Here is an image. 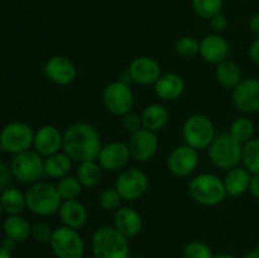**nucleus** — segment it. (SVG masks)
I'll use <instances>...</instances> for the list:
<instances>
[{
  "instance_id": "f257e3e1",
  "label": "nucleus",
  "mask_w": 259,
  "mask_h": 258,
  "mask_svg": "<svg viewBox=\"0 0 259 258\" xmlns=\"http://www.w3.org/2000/svg\"><path fill=\"white\" fill-rule=\"evenodd\" d=\"M103 143L98 129L89 123L71 124L63 132L62 151L72 161L82 162L98 159Z\"/></svg>"
},
{
  "instance_id": "f03ea898",
  "label": "nucleus",
  "mask_w": 259,
  "mask_h": 258,
  "mask_svg": "<svg viewBox=\"0 0 259 258\" xmlns=\"http://www.w3.org/2000/svg\"><path fill=\"white\" fill-rule=\"evenodd\" d=\"M91 250L94 258H129L131 245L114 225H103L91 237Z\"/></svg>"
},
{
  "instance_id": "7ed1b4c3",
  "label": "nucleus",
  "mask_w": 259,
  "mask_h": 258,
  "mask_svg": "<svg viewBox=\"0 0 259 258\" xmlns=\"http://www.w3.org/2000/svg\"><path fill=\"white\" fill-rule=\"evenodd\" d=\"M27 209L38 217H50L58 212L62 199L56 185L45 181H37L25 191Z\"/></svg>"
},
{
  "instance_id": "20e7f679",
  "label": "nucleus",
  "mask_w": 259,
  "mask_h": 258,
  "mask_svg": "<svg viewBox=\"0 0 259 258\" xmlns=\"http://www.w3.org/2000/svg\"><path fill=\"white\" fill-rule=\"evenodd\" d=\"M189 194L197 204L204 206H217L228 196L222 177L209 172L192 177L189 182Z\"/></svg>"
},
{
  "instance_id": "39448f33",
  "label": "nucleus",
  "mask_w": 259,
  "mask_h": 258,
  "mask_svg": "<svg viewBox=\"0 0 259 258\" xmlns=\"http://www.w3.org/2000/svg\"><path fill=\"white\" fill-rule=\"evenodd\" d=\"M243 144L229 133L219 134L207 148L210 162L220 169H232L242 162Z\"/></svg>"
},
{
  "instance_id": "423d86ee",
  "label": "nucleus",
  "mask_w": 259,
  "mask_h": 258,
  "mask_svg": "<svg viewBox=\"0 0 259 258\" xmlns=\"http://www.w3.org/2000/svg\"><path fill=\"white\" fill-rule=\"evenodd\" d=\"M215 137L217 131L214 123L204 114H192L185 120L182 126V138L185 144L197 151L209 148Z\"/></svg>"
},
{
  "instance_id": "0eeeda50",
  "label": "nucleus",
  "mask_w": 259,
  "mask_h": 258,
  "mask_svg": "<svg viewBox=\"0 0 259 258\" xmlns=\"http://www.w3.org/2000/svg\"><path fill=\"white\" fill-rule=\"evenodd\" d=\"M10 172L17 181L22 184H34L45 176V157L34 149L13 154Z\"/></svg>"
},
{
  "instance_id": "6e6552de",
  "label": "nucleus",
  "mask_w": 259,
  "mask_h": 258,
  "mask_svg": "<svg viewBox=\"0 0 259 258\" xmlns=\"http://www.w3.org/2000/svg\"><path fill=\"white\" fill-rule=\"evenodd\" d=\"M50 247L56 258H82L85 255V240L78 230L61 225L53 229Z\"/></svg>"
},
{
  "instance_id": "1a4fd4ad",
  "label": "nucleus",
  "mask_w": 259,
  "mask_h": 258,
  "mask_svg": "<svg viewBox=\"0 0 259 258\" xmlns=\"http://www.w3.org/2000/svg\"><path fill=\"white\" fill-rule=\"evenodd\" d=\"M34 142V131L24 121H12L0 132V147L12 154L30 149Z\"/></svg>"
},
{
  "instance_id": "9d476101",
  "label": "nucleus",
  "mask_w": 259,
  "mask_h": 258,
  "mask_svg": "<svg viewBox=\"0 0 259 258\" xmlns=\"http://www.w3.org/2000/svg\"><path fill=\"white\" fill-rule=\"evenodd\" d=\"M103 103L106 110L115 116H123L132 111L134 94L125 81H113L104 88Z\"/></svg>"
},
{
  "instance_id": "9b49d317",
  "label": "nucleus",
  "mask_w": 259,
  "mask_h": 258,
  "mask_svg": "<svg viewBox=\"0 0 259 258\" xmlns=\"http://www.w3.org/2000/svg\"><path fill=\"white\" fill-rule=\"evenodd\" d=\"M149 186L148 176L141 168H126L118 175L115 181L116 191L123 200L134 201L143 196Z\"/></svg>"
},
{
  "instance_id": "f8f14e48",
  "label": "nucleus",
  "mask_w": 259,
  "mask_h": 258,
  "mask_svg": "<svg viewBox=\"0 0 259 258\" xmlns=\"http://www.w3.org/2000/svg\"><path fill=\"white\" fill-rule=\"evenodd\" d=\"M200 162L199 151L187 144L177 146L167 158V168L177 177H186L194 174Z\"/></svg>"
},
{
  "instance_id": "ddd939ff",
  "label": "nucleus",
  "mask_w": 259,
  "mask_h": 258,
  "mask_svg": "<svg viewBox=\"0 0 259 258\" xmlns=\"http://www.w3.org/2000/svg\"><path fill=\"white\" fill-rule=\"evenodd\" d=\"M132 159L137 162H148L156 156L158 151L159 141L154 132L146 128H141L136 133L131 134L128 143Z\"/></svg>"
},
{
  "instance_id": "4468645a",
  "label": "nucleus",
  "mask_w": 259,
  "mask_h": 258,
  "mask_svg": "<svg viewBox=\"0 0 259 258\" xmlns=\"http://www.w3.org/2000/svg\"><path fill=\"white\" fill-rule=\"evenodd\" d=\"M232 101L242 113L250 114L259 111L258 78H243L232 90Z\"/></svg>"
},
{
  "instance_id": "2eb2a0df",
  "label": "nucleus",
  "mask_w": 259,
  "mask_h": 258,
  "mask_svg": "<svg viewBox=\"0 0 259 258\" xmlns=\"http://www.w3.org/2000/svg\"><path fill=\"white\" fill-rule=\"evenodd\" d=\"M131 158L128 144L115 141L101 147L96 161L103 171H119L129 163Z\"/></svg>"
},
{
  "instance_id": "dca6fc26",
  "label": "nucleus",
  "mask_w": 259,
  "mask_h": 258,
  "mask_svg": "<svg viewBox=\"0 0 259 258\" xmlns=\"http://www.w3.org/2000/svg\"><path fill=\"white\" fill-rule=\"evenodd\" d=\"M129 78L142 86L154 85L162 75L158 61L148 56H139L131 62L128 68Z\"/></svg>"
},
{
  "instance_id": "f3484780",
  "label": "nucleus",
  "mask_w": 259,
  "mask_h": 258,
  "mask_svg": "<svg viewBox=\"0 0 259 258\" xmlns=\"http://www.w3.org/2000/svg\"><path fill=\"white\" fill-rule=\"evenodd\" d=\"M45 73L50 81L60 86L72 83L77 77V68L73 61L66 56H53L46 62Z\"/></svg>"
},
{
  "instance_id": "a211bd4d",
  "label": "nucleus",
  "mask_w": 259,
  "mask_h": 258,
  "mask_svg": "<svg viewBox=\"0 0 259 258\" xmlns=\"http://www.w3.org/2000/svg\"><path fill=\"white\" fill-rule=\"evenodd\" d=\"M33 147L42 157L61 152L63 147V133L55 125H42L34 132Z\"/></svg>"
},
{
  "instance_id": "6ab92c4d",
  "label": "nucleus",
  "mask_w": 259,
  "mask_h": 258,
  "mask_svg": "<svg viewBox=\"0 0 259 258\" xmlns=\"http://www.w3.org/2000/svg\"><path fill=\"white\" fill-rule=\"evenodd\" d=\"M230 55V45L222 34H207L200 40V56L211 65H219L228 60Z\"/></svg>"
},
{
  "instance_id": "aec40b11",
  "label": "nucleus",
  "mask_w": 259,
  "mask_h": 258,
  "mask_svg": "<svg viewBox=\"0 0 259 258\" xmlns=\"http://www.w3.org/2000/svg\"><path fill=\"white\" fill-rule=\"evenodd\" d=\"M114 227L128 239L137 237L143 229L142 215L131 206H120L114 211Z\"/></svg>"
},
{
  "instance_id": "412c9836",
  "label": "nucleus",
  "mask_w": 259,
  "mask_h": 258,
  "mask_svg": "<svg viewBox=\"0 0 259 258\" xmlns=\"http://www.w3.org/2000/svg\"><path fill=\"white\" fill-rule=\"evenodd\" d=\"M153 86L156 95L164 101L176 100L185 91L184 78L176 72L162 73Z\"/></svg>"
},
{
  "instance_id": "4be33fe9",
  "label": "nucleus",
  "mask_w": 259,
  "mask_h": 258,
  "mask_svg": "<svg viewBox=\"0 0 259 258\" xmlns=\"http://www.w3.org/2000/svg\"><path fill=\"white\" fill-rule=\"evenodd\" d=\"M57 214L62 225L76 230L81 229L88 222V209L77 199L62 201Z\"/></svg>"
},
{
  "instance_id": "5701e85b",
  "label": "nucleus",
  "mask_w": 259,
  "mask_h": 258,
  "mask_svg": "<svg viewBox=\"0 0 259 258\" xmlns=\"http://www.w3.org/2000/svg\"><path fill=\"white\" fill-rule=\"evenodd\" d=\"M250 180H252V174L245 167L237 166L232 169H228L223 179L228 196L237 197L249 191Z\"/></svg>"
},
{
  "instance_id": "b1692460",
  "label": "nucleus",
  "mask_w": 259,
  "mask_h": 258,
  "mask_svg": "<svg viewBox=\"0 0 259 258\" xmlns=\"http://www.w3.org/2000/svg\"><path fill=\"white\" fill-rule=\"evenodd\" d=\"M142 125L148 131L157 132L162 131L169 120V113L167 108L162 104L153 103L147 105L141 114Z\"/></svg>"
},
{
  "instance_id": "393cba45",
  "label": "nucleus",
  "mask_w": 259,
  "mask_h": 258,
  "mask_svg": "<svg viewBox=\"0 0 259 258\" xmlns=\"http://www.w3.org/2000/svg\"><path fill=\"white\" fill-rule=\"evenodd\" d=\"M3 232L5 237L22 243L25 242L32 234V225L20 214L8 215L3 223Z\"/></svg>"
},
{
  "instance_id": "a878e982",
  "label": "nucleus",
  "mask_w": 259,
  "mask_h": 258,
  "mask_svg": "<svg viewBox=\"0 0 259 258\" xmlns=\"http://www.w3.org/2000/svg\"><path fill=\"white\" fill-rule=\"evenodd\" d=\"M72 162L63 151L45 157V176L57 180L67 176L72 169Z\"/></svg>"
},
{
  "instance_id": "bb28decb",
  "label": "nucleus",
  "mask_w": 259,
  "mask_h": 258,
  "mask_svg": "<svg viewBox=\"0 0 259 258\" xmlns=\"http://www.w3.org/2000/svg\"><path fill=\"white\" fill-rule=\"evenodd\" d=\"M215 77L220 85L227 89H232V90L243 80L239 65L229 58L217 65Z\"/></svg>"
},
{
  "instance_id": "cd10ccee",
  "label": "nucleus",
  "mask_w": 259,
  "mask_h": 258,
  "mask_svg": "<svg viewBox=\"0 0 259 258\" xmlns=\"http://www.w3.org/2000/svg\"><path fill=\"white\" fill-rule=\"evenodd\" d=\"M0 202H2L3 210L8 215L22 214L24 209H27L25 192L20 191L17 187H7L0 194Z\"/></svg>"
},
{
  "instance_id": "c85d7f7f",
  "label": "nucleus",
  "mask_w": 259,
  "mask_h": 258,
  "mask_svg": "<svg viewBox=\"0 0 259 258\" xmlns=\"http://www.w3.org/2000/svg\"><path fill=\"white\" fill-rule=\"evenodd\" d=\"M76 177L83 187L93 189V187L98 186L100 182L101 177H103V168L96 159L78 162V166L76 168Z\"/></svg>"
},
{
  "instance_id": "c756f323",
  "label": "nucleus",
  "mask_w": 259,
  "mask_h": 258,
  "mask_svg": "<svg viewBox=\"0 0 259 258\" xmlns=\"http://www.w3.org/2000/svg\"><path fill=\"white\" fill-rule=\"evenodd\" d=\"M254 123L247 116H238L232 121L228 133L238 141L239 143L245 144L250 139L254 138Z\"/></svg>"
},
{
  "instance_id": "7c9ffc66",
  "label": "nucleus",
  "mask_w": 259,
  "mask_h": 258,
  "mask_svg": "<svg viewBox=\"0 0 259 258\" xmlns=\"http://www.w3.org/2000/svg\"><path fill=\"white\" fill-rule=\"evenodd\" d=\"M56 189H57L58 194H60L62 201L65 200H76L82 192L83 186L76 176H67L62 177L56 184Z\"/></svg>"
},
{
  "instance_id": "2f4dec72",
  "label": "nucleus",
  "mask_w": 259,
  "mask_h": 258,
  "mask_svg": "<svg viewBox=\"0 0 259 258\" xmlns=\"http://www.w3.org/2000/svg\"><path fill=\"white\" fill-rule=\"evenodd\" d=\"M242 162L243 167H245L250 174H259V138L254 137L243 144Z\"/></svg>"
},
{
  "instance_id": "473e14b6",
  "label": "nucleus",
  "mask_w": 259,
  "mask_h": 258,
  "mask_svg": "<svg viewBox=\"0 0 259 258\" xmlns=\"http://www.w3.org/2000/svg\"><path fill=\"white\" fill-rule=\"evenodd\" d=\"M176 53L182 58H192L200 55V40L192 35H182L175 45Z\"/></svg>"
},
{
  "instance_id": "72a5a7b5",
  "label": "nucleus",
  "mask_w": 259,
  "mask_h": 258,
  "mask_svg": "<svg viewBox=\"0 0 259 258\" xmlns=\"http://www.w3.org/2000/svg\"><path fill=\"white\" fill-rule=\"evenodd\" d=\"M224 0H192V8L199 17L210 19L222 13Z\"/></svg>"
},
{
  "instance_id": "f704fd0d",
  "label": "nucleus",
  "mask_w": 259,
  "mask_h": 258,
  "mask_svg": "<svg viewBox=\"0 0 259 258\" xmlns=\"http://www.w3.org/2000/svg\"><path fill=\"white\" fill-rule=\"evenodd\" d=\"M123 197L120 196L115 187L105 189L99 195V205L105 211H116L121 206Z\"/></svg>"
},
{
  "instance_id": "c9c22d12",
  "label": "nucleus",
  "mask_w": 259,
  "mask_h": 258,
  "mask_svg": "<svg viewBox=\"0 0 259 258\" xmlns=\"http://www.w3.org/2000/svg\"><path fill=\"white\" fill-rule=\"evenodd\" d=\"M214 252L206 243L201 240H192L184 248V258H212Z\"/></svg>"
},
{
  "instance_id": "e433bc0d",
  "label": "nucleus",
  "mask_w": 259,
  "mask_h": 258,
  "mask_svg": "<svg viewBox=\"0 0 259 258\" xmlns=\"http://www.w3.org/2000/svg\"><path fill=\"white\" fill-rule=\"evenodd\" d=\"M53 229L46 223H37L35 225L32 227V234L30 237L35 240L37 243L40 244H46V243H50L51 238H52Z\"/></svg>"
},
{
  "instance_id": "4c0bfd02",
  "label": "nucleus",
  "mask_w": 259,
  "mask_h": 258,
  "mask_svg": "<svg viewBox=\"0 0 259 258\" xmlns=\"http://www.w3.org/2000/svg\"><path fill=\"white\" fill-rule=\"evenodd\" d=\"M121 125H123V128L125 129L129 134L136 133L137 131L143 128L141 115L137 113H133V111H129L125 115L121 116Z\"/></svg>"
},
{
  "instance_id": "58836bf2",
  "label": "nucleus",
  "mask_w": 259,
  "mask_h": 258,
  "mask_svg": "<svg viewBox=\"0 0 259 258\" xmlns=\"http://www.w3.org/2000/svg\"><path fill=\"white\" fill-rule=\"evenodd\" d=\"M209 22L211 29L214 30L215 33H218V34H219V33H223L228 28V19L224 14H222V13L210 18Z\"/></svg>"
},
{
  "instance_id": "ea45409f",
  "label": "nucleus",
  "mask_w": 259,
  "mask_h": 258,
  "mask_svg": "<svg viewBox=\"0 0 259 258\" xmlns=\"http://www.w3.org/2000/svg\"><path fill=\"white\" fill-rule=\"evenodd\" d=\"M10 177H12V172H10V167H8L7 164L0 162V194L4 191L7 187H9Z\"/></svg>"
},
{
  "instance_id": "a19ab883",
  "label": "nucleus",
  "mask_w": 259,
  "mask_h": 258,
  "mask_svg": "<svg viewBox=\"0 0 259 258\" xmlns=\"http://www.w3.org/2000/svg\"><path fill=\"white\" fill-rule=\"evenodd\" d=\"M249 58L255 65H259V37L255 38L249 47Z\"/></svg>"
},
{
  "instance_id": "79ce46f5",
  "label": "nucleus",
  "mask_w": 259,
  "mask_h": 258,
  "mask_svg": "<svg viewBox=\"0 0 259 258\" xmlns=\"http://www.w3.org/2000/svg\"><path fill=\"white\" fill-rule=\"evenodd\" d=\"M249 192L252 194V196H254L255 199L259 200V174L252 175V180H250L249 185Z\"/></svg>"
},
{
  "instance_id": "37998d69",
  "label": "nucleus",
  "mask_w": 259,
  "mask_h": 258,
  "mask_svg": "<svg viewBox=\"0 0 259 258\" xmlns=\"http://www.w3.org/2000/svg\"><path fill=\"white\" fill-rule=\"evenodd\" d=\"M248 25H249L250 32H252L255 37H259V13L250 17Z\"/></svg>"
},
{
  "instance_id": "c03bdc74",
  "label": "nucleus",
  "mask_w": 259,
  "mask_h": 258,
  "mask_svg": "<svg viewBox=\"0 0 259 258\" xmlns=\"http://www.w3.org/2000/svg\"><path fill=\"white\" fill-rule=\"evenodd\" d=\"M0 245H2V247L4 248V249H7L8 252L13 253L15 249H17L18 242H15V240L12 239V238L4 237V239L2 240V243H0Z\"/></svg>"
},
{
  "instance_id": "a18cd8bd",
  "label": "nucleus",
  "mask_w": 259,
  "mask_h": 258,
  "mask_svg": "<svg viewBox=\"0 0 259 258\" xmlns=\"http://www.w3.org/2000/svg\"><path fill=\"white\" fill-rule=\"evenodd\" d=\"M242 258H259V249L258 248H255V249L249 250V252L245 253Z\"/></svg>"
},
{
  "instance_id": "49530a36",
  "label": "nucleus",
  "mask_w": 259,
  "mask_h": 258,
  "mask_svg": "<svg viewBox=\"0 0 259 258\" xmlns=\"http://www.w3.org/2000/svg\"><path fill=\"white\" fill-rule=\"evenodd\" d=\"M0 258H12V253L8 252L7 249H4L2 245H0Z\"/></svg>"
},
{
  "instance_id": "de8ad7c7",
  "label": "nucleus",
  "mask_w": 259,
  "mask_h": 258,
  "mask_svg": "<svg viewBox=\"0 0 259 258\" xmlns=\"http://www.w3.org/2000/svg\"><path fill=\"white\" fill-rule=\"evenodd\" d=\"M212 258H237L235 255L229 254V253H219V254H214Z\"/></svg>"
},
{
  "instance_id": "09e8293b",
  "label": "nucleus",
  "mask_w": 259,
  "mask_h": 258,
  "mask_svg": "<svg viewBox=\"0 0 259 258\" xmlns=\"http://www.w3.org/2000/svg\"><path fill=\"white\" fill-rule=\"evenodd\" d=\"M3 211H4V210H3V206H2V202H0V217H2Z\"/></svg>"
}]
</instances>
